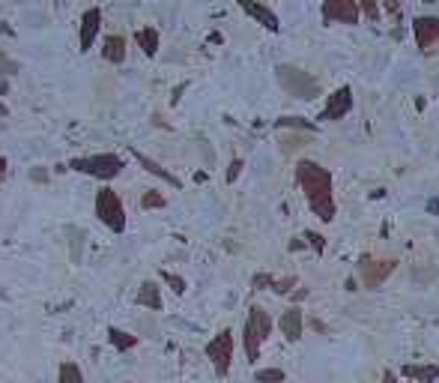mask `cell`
Segmentation results:
<instances>
[{
  "instance_id": "cell-1",
  "label": "cell",
  "mask_w": 439,
  "mask_h": 383,
  "mask_svg": "<svg viewBox=\"0 0 439 383\" xmlns=\"http://www.w3.org/2000/svg\"><path fill=\"white\" fill-rule=\"evenodd\" d=\"M296 183H299V189L305 192V201H308L311 213L320 216V222H332L338 207H335L332 174H329V168H323L311 159L296 162Z\"/></svg>"
},
{
  "instance_id": "cell-2",
  "label": "cell",
  "mask_w": 439,
  "mask_h": 383,
  "mask_svg": "<svg viewBox=\"0 0 439 383\" xmlns=\"http://www.w3.org/2000/svg\"><path fill=\"white\" fill-rule=\"evenodd\" d=\"M272 336V317L263 306H251L245 317V327H242V345H245V356L248 362H258L260 360V347L263 341Z\"/></svg>"
},
{
  "instance_id": "cell-3",
  "label": "cell",
  "mask_w": 439,
  "mask_h": 383,
  "mask_svg": "<svg viewBox=\"0 0 439 383\" xmlns=\"http://www.w3.org/2000/svg\"><path fill=\"white\" fill-rule=\"evenodd\" d=\"M278 75V84L284 87V93L296 96V99H317L320 93V81L311 75V72H305L299 66H293V63H281V66L275 69Z\"/></svg>"
},
{
  "instance_id": "cell-4",
  "label": "cell",
  "mask_w": 439,
  "mask_h": 383,
  "mask_svg": "<svg viewBox=\"0 0 439 383\" xmlns=\"http://www.w3.org/2000/svg\"><path fill=\"white\" fill-rule=\"evenodd\" d=\"M394 270H397L394 258H371V255H364V258H359V264H355V275H359L364 291H379L383 288V282Z\"/></svg>"
},
{
  "instance_id": "cell-5",
  "label": "cell",
  "mask_w": 439,
  "mask_h": 383,
  "mask_svg": "<svg viewBox=\"0 0 439 383\" xmlns=\"http://www.w3.org/2000/svg\"><path fill=\"white\" fill-rule=\"evenodd\" d=\"M69 168L78 171V174L99 177V180H114L126 168V162L120 156H114V153H99V156H87V159H72Z\"/></svg>"
},
{
  "instance_id": "cell-6",
  "label": "cell",
  "mask_w": 439,
  "mask_h": 383,
  "mask_svg": "<svg viewBox=\"0 0 439 383\" xmlns=\"http://www.w3.org/2000/svg\"><path fill=\"white\" fill-rule=\"evenodd\" d=\"M96 216L111 227L114 234L126 231V210H123V201L114 189H99L96 195Z\"/></svg>"
},
{
  "instance_id": "cell-7",
  "label": "cell",
  "mask_w": 439,
  "mask_h": 383,
  "mask_svg": "<svg viewBox=\"0 0 439 383\" xmlns=\"http://www.w3.org/2000/svg\"><path fill=\"white\" fill-rule=\"evenodd\" d=\"M206 356H210V362L215 365V374L225 378V374L230 371V362H234V332L221 330L218 336L206 345Z\"/></svg>"
},
{
  "instance_id": "cell-8",
  "label": "cell",
  "mask_w": 439,
  "mask_h": 383,
  "mask_svg": "<svg viewBox=\"0 0 439 383\" xmlns=\"http://www.w3.org/2000/svg\"><path fill=\"white\" fill-rule=\"evenodd\" d=\"M323 18L329 24H359V0H323Z\"/></svg>"
},
{
  "instance_id": "cell-9",
  "label": "cell",
  "mask_w": 439,
  "mask_h": 383,
  "mask_svg": "<svg viewBox=\"0 0 439 383\" xmlns=\"http://www.w3.org/2000/svg\"><path fill=\"white\" fill-rule=\"evenodd\" d=\"M412 36H416V45L421 54H430L439 45V18H416L412 21Z\"/></svg>"
},
{
  "instance_id": "cell-10",
  "label": "cell",
  "mask_w": 439,
  "mask_h": 383,
  "mask_svg": "<svg viewBox=\"0 0 439 383\" xmlns=\"http://www.w3.org/2000/svg\"><path fill=\"white\" fill-rule=\"evenodd\" d=\"M350 111H353V90L344 84V87H338V90L329 96V102H326V108H323L320 120H326V123H335V120H344Z\"/></svg>"
},
{
  "instance_id": "cell-11",
  "label": "cell",
  "mask_w": 439,
  "mask_h": 383,
  "mask_svg": "<svg viewBox=\"0 0 439 383\" xmlns=\"http://www.w3.org/2000/svg\"><path fill=\"white\" fill-rule=\"evenodd\" d=\"M239 10H242L245 15H251L258 24H263V27L269 30V34H278L281 24H278V15L269 10V6L258 3V0H239Z\"/></svg>"
},
{
  "instance_id": "cell-12",
  "label": "cell",
  "mask_w": 439,
  "mask_h": 383,
  "mask_svg": "<svg viewBox=\"0 0 439 383\" xmlns=\"http://www.w3.org/2000/svg\"><path fill=\"white\" fill-rule=\"evenodd\" d=\"M278 327H281V332H284V338H287V341H299V338H302V332H305L302 308H299V306H290L287 312L281 314Z\"/></svg>"
},
{
  "instance_id": "cell-13",
  "label": "cell",
  "mask_w": 439,
  "mask_h": 383,
  "mask_svg": "<svg viewBox=\"0 0 439 383\" xmlns=\"http://www.w3.org/2000/svg\"><path fill=\"white\" fill-rule=\"evenodd\" d=\"M99 27H102V10H87L84 12V18H81V48L84 51H90L96 42V36H99Z\"/></svg>"
},
{
  "instance_id": "cell-14",
  "label": "cell",
  "mask_w": 439,
  "mask_h": 383,
  "mask_svg": "<svg viewBox=\"0 0 439 383\" xmlns=\"http://www.w3.org/2000/svg\"><path fill=\"white\" fill-rule=\"evenodd\" d=\"M401 374H403V378H410V380H418V383H436L439 365H436V362H427V365H403Z\"/></svg>"
},
{
  "instance_id": "cell-15",
  "label": "cell",
  "mask_w": 439,
  "mask_h": 383,
  "mask_svg": "<svg viewBox=\"0 0 439 383\" xmlns=\"http://www.w3.org/2000/svg\"><path fill=\"white\" fill-rule=\"evenodd\" d=\"M131 153H135V159H138V165H144V168H147V171H150V174H153V177H162V180H164V183H168V186H173V189H179V186H182V183L177 180V177H173V174H171V171H168V168H162V165H159V162H153L150 156H144V153H140V150H131Z\"/></svg>"
},
{
  "instance_id": "cell-16",
  "label": "cell",
  "mask_w": 439,
  "mask_h": 383,
  "mask_svg": "<svg viewBox=\"0 0 439 383\" xmlns=\"http://www.w3.org/2000/svg\"><path fill=\"white\" fill-rule=\"evenodd\" d=\"M138 306H147V308H153V312H162V291H159V284L155 282H144L138 288Z\"/></svg>"
},
{
  "instance_id": "cell-17",
  "label": "cell",
  "mask_w": 439,
  "mask_h": 383,
  "mask_svg": "<svg viewBox=\"0 0 439 383\" xmlns=\"http://www.w3.org/2000/svg\"><path fill=\"white\" fill-rule=\"evenodd\" d=\"M102 57L108 63H123L126 60V39L123 36H108L105 48H102Z\"/></svg>"
},
{
  "instance_id": "cell-18",
  "label": "cell",
  "mask_w": 439,
  "mask_h": 383,
  "mask_svg": "<svg viewBox=\"0 0 439 383\" xmlns=\"http://www.w3.org/2000/svg\"><path fill=\"white\" fill-rule=\"evenodd\" d=\"M135 39H138V45L144 48L147 57H155V51H159V30H155V27H144V30H138V34H135Z\"/></svg>"
},
{
  "instance_id": "cell-19",
  "label": "cell",
  "mask_w": 439,
  "mask_h": 383,
  "mask_svg": "<svg viewBox=\"0 0 439 383\" xmlns=\"http://www.w3.org/2000/svg\"><path fill=\"white\" fill-rule=\"evenodd\" d=\"M108 341H111V345L117 347V350H123V354H126V350H131V347L138 345V336H129V332L111 327V330H108Z\"/></svg>"
},
{
  "instance_id": "cell-20",
  "label": "cell",
  "mask_w": 439,
  "mask_h": 383,
  "mask_svg": "<svg viewBox=\"0 0 439 383\" xmlns=\"http://www.w3.org/2000/svg\"><path fill=\"white\" fill-rule=\"evenodd\" d=\"M60 383H84V378H81V369L75 362H63L60 365V378H57Z\"/></svg>"
},
{
  "instance_id": "cell-21",
  "label": "cell",
  "mask_w": 439,
  "mask_h": 383,
  "mask_svg": "<svg viewBox=\"0 0 439 383\" xmlns=\"http://www.w3.org/2000/svg\"><path fill=\"white\" fill-rule=\"evenodd\" d=\"M287 374L281 371V369H260L258 374H254V380L258 383H284Z\"/></svg>"
},
{
  "instance_id": "cell-22",
  "label": "cell",
  "mask_w": 439,
  "mask_h": 383,
  "mask_svg": "<svg viewBox=\"0 0 439 383\" xmlns=\"http://www.w3.org/2000/svg\"><path fill=\"white\" fill-rule=\"evenodd\" d=\"M275 126L278 129H287V126H293V129H317L314 123H308V120H302V117H281V120H275Z\"/></svg>"
},
{
  "instance_id": "cell-23",
  "label": "cell",
  "mask_w": 439,
  "mask_h": 383,
  "mask_svg": "<svg viewBox=\"0 0 439 383\" xmlns=\"http://www.w3.org/2000/svg\"><path fill=\"white\" fill-rule=\"evenodd\" d=\"M359 10L368 21H379V0H359Z\"/></svg>"
},
{
  "instance_id": "cell-24",
  "label": "cell",
  "mask_w": 439,
  "mask_h": 383,
  "mask_svg": "<svg viewBox=\"0 0 439 383\" xmlns=\"http://www.w3.org/2000/svg\"><path fill=\"white\" fill-rule=\"evenodd\" d=\"M275 275H269V273H254V279H251V288L254 291H266V288H275Z\"/></svg>"
},
{
  "instance_id": "cell-25",
  "label": "cell",
  "mask_w": 439,
  "mask_h": 383,
  "mask_svg": "<svg viewBox=\"0 0 439 383\" xmlns=\"http://www.w3.org/2000/svg\"><path fill=\"white\" fill-rule=\"evenodd\" d=\"M305 240H308V249H314L317 255H323V251H326V237H323V234H317V231H305Z\"/></svg>"
},
{
  "instance_id": "cell-26",
  "label": "cell",
  "mask_w": 439,
  "mask_h": 383,
  "mask_svg": "<svg viewBox=\"0 0 439 383\" xmlns=\"http://www.w3.org/2000/svg\"><path fill=\"white\" fill-rule=\"evenodd\" d=\"M164 203H168V201H164L159 192H147L144 198H140V207H144V210H159V207H164Z\"/></svg>"
},
{
  "instance_id": "cell-27",
  "label": "cell",
  "mask_w": 439,
  "mask_h": 383,
  "mask_svg": "<svg viewBox=\"0 0 439 383\" xmlns=\"http://www.w3.org/2000/svg\"><path fill=\"white\" fill-rule=\"evenodd\" d=\"M162 282H168L171 288H173V293H179V297L186 293V279H179V275H173V273L164 270V273H162Z\"/></svg>"
},
{
  "instance_id": "cell-28",
  "label": "cell",
  "mask_w": 439,
  "mask_h": 383,
  "mask_svg": "<svg viewBox=\"0 0 439 383\" xmlns=\"http://www.w3.org/2000/svg\"><path fill=\"white\" fill-rule=\"evenodd\" d=\"M15 72H21L18 63L10 60L6 54H0V78H3V75H15Z\"/></svg>"
},
{
  "instance_id": "cell-29",
  "label": "cell",
  "mask_w": 439,
  "mask_h": 383,
  "mask_svg": "<svg viewBox=\"0 0 439 383\" xmlns=\"http://www.w3.org/2000/svg\"><path fill=\"white\" fill-rule=\"evenodd\" d=\"M293 288H296V275H287V279H278V282H275V288H272V291L284 297V293H290Z\"/></svg>"
},
{
  "instance_id": "cell-30",
  "label": "cell",
  "mask_w": 439,
  "mask_h": 383,
  "mask_svg": "<svg viewBox=\"0 0 439 383\" xmlns=\"http://www.w3.org/2000/svg\"><path fill=\"white\" fill-rule=\"evenodd\" d=\"M242 168H245V165H242V159H234V162H230V168H227V183H234L236 177L242 174Z\"/></svg>"
},
{
  "instance_id": "cell-31",
  "label": "cell",
  "mask_w": 439,
  "mask_h": 383,
  "mask_svg": "<svg viewBox=\"0 0 439 383\" xmlns=\"http://www.w3.org/2000/svg\"><path fill=\"white\" fill-rule=\"evenodd\" d=\"M383 3V10L388 12V15H394V18H401V3L397 0H379Z\"/></svg>"
},
{
  "instance_id": "cell-32",
  "label": "cell",
  "mask_w": 439,
  "mask_h": 383,
  "mask_svg": "<svg viewBox=\"0 0 439 383\" xmlns=\"http://www.w3.org/2000/svg\"><path fill=\"white\" fill-rule=\"evenodd\" d=\"M305 297H308V291H305V288H299V291H296V293H293V299H296V303H302V299H305Z\"/></svg>"
},
{
  "instance_id": "cell-33",
  "label": "cell",
  "mask_w": 439,
  "mask_h": 383,
  "mask_svg": "<svg viewBox=\"0 0 439 383\" xmlns=\"http://www.w3.org/2000/svg\"><path fill=\"white\" fill-rule=\"evenodd\" d=\"M427 213H439V201H427Z\"/></svg>"
},
{
  "instance_id": "cell-34",
  "label": "cell",
  "mask_w": 439,
  "mask_h": 383,
  "mask_svg": "<svg viewBox=\"0 0 439 383\" xmlns=\"http://www.w3.org/2000/svg\"><path fill=\"white\" fill-rule=\"evenodd\" d=\"M6 174V159H0V177Z\"/></svg>"
},
{
  "instance_id": "cell-35",
  "label": "cell",
  "mask_w": 439,
  "mask_h": 383,
  "mask_svg": "<svg viewBox=\"0 0 439 383\" xmlns=\"http://www.w3.org/2000/svg\"><path fill=\"white\" fill-rule=\"evenodd\" d=\"M3 114H6V108H3V105H0V117H3Z\"/></svg>"
},
{
  "instance_id": "cell-36",
  "label": "cell",
  "mask_w": 439,
  "mask_h": 383,
  "mask_svg": "<svg viewBox=\"0 0 439 383\" xmlns=\"http://www.w3.org/2000/svg\"><path fill=\"white\" fill-rule=\"evenodd\" d=\"M421 3H434V0H421Z\"/></svg>"
}]
</instances>
